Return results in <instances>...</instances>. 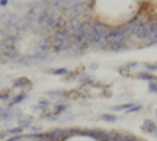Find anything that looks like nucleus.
Here are the masks:
<instances>
[{
    "label": "nucleus",
    "mask_w": 157,
    "mask_h": 141,
    "mask_svg": "<svg viewBox=\"0 0 157 141\" xmlns=\"http://www.w3.org/2000/svg\"><path fill=\"white\" fill-rule=\"evenodd\" d=\"M8 5V0H0V6H6Z\"/></svg>",
    "instance_id": "17"
},
{
    "label": "nucleus",
    "mask_w": 157,
    "mask_h": 141,
    "mask_svg": "<svg viewBox=\"0 0 157 141\" xmlns=\"http://www.w3.org/2000/svg\"><path fill=\"white\" fill-rule=\"evenodd\" d=\"M149 91L151 93H157V83L155 82H151L149 83Z\"/></svg>",
    "instance_id": "16"
},
{
    "label": "nucleus",
    "mask_w": 157,
    "mask_h": 141,
    "mask_svg": "<svg viewBox=\"0 0 157 141\" xmlns=\"http://www.w3.org/2000/svg\"><path fill=\"white\" fill-rule=\"evenodd\" d=\"M11 97V93L10 91H3V93H0V100H8Z\"/></svg>",
    "instance_id": "14"
},
{
    "label": "nucleus",
    "mask_w": 157,
    "mask_h": 141,
    "mask_svg": "<svg viewBox=\"0 0 157 141\" xmlns=\"http://www.w3.org/2000/svg\"><path fill=\"white\" fill-rule=\"evenodd\" d=\"M143 129H145L146 132H152V133H155V124H154L152 121L146 119L145 122H143Z\"/></svg>",
    "instance_id": "7"
},
{
    "label": "nucleus",
    "mask_w": 157,
    "mask_h": 141,
    "mask_svg": "<svg viewBox=\"0 0 157 141\" xmlns=\"http://www.w3.org/2000/svg\"><path fill=\"white\" fill-rule=\"evenodd\" d=\"M78 129H54L47 132L49 133V141H66L71 136L77 135Z\"/></svg>",
    "instance_id": "1"
},
{
    "label": "nucleus",
    "mask_w": 157,
    "mask_h": 141,
    "mask_svg": "<svg viewBox=\"0 0 157 141\" xmlns=\"http://www.w3.org/2000/svg\"><path fill=\"white\" fill-rule=\"evenodd\" d=\"M101 119H102V121H105V122H115L118 118H116V116H113V114H102Z\"/></svg>",
    "instance_id": "12"
},
{
    "label": "nucleus",
    "mask_w": 157,
    "mask_h": 141,
    "mask_svg": "<svg viewBox=\"0 0 157 141\" xmlns=\"http://www.w3.org/2000/svg\"><path fill=\"white\" fill-rule=\"evenodd\" d=\"M52 107H54V111H52V114H55V116H58L60 113H63V111L68 110V104H66V102H60V100L57 102V104H54Z\"/></svg>",
    "instance_id": "4"
},
{
    "label": "nucleus",
    "mask_w": 157,
    "mask_h": 141,
    "mask_svg": "<svg viewBox=\"0 0 157 141\" xmlns=\"http://www.w3.org/2000/svg\"><path fill=\"white\" fill-rule=\"evenodd\" d=\"M29 83H30V80L27 79V77H19V79H16L14 82H13V88L14 89H24Z\"/></svg>",
    "instance_id": "3"
},
{
    "label": "nucleus",
    "mask_w": 157,
    "mask_h": 141,
    "mask_svg": "<svg viewBox=\"0 0 157 141\" xmlns=\"http://www.w3.org/2000/svg\"><path fill=\"white\" fill-rule=\"evenodd\" d=\"M52 75H64L66 77L68 74H69V69H66V68H58V69H50L49 71Z\"/></svg>",
    "instance_id": "9"
},
{
    "label": "nucleus",
    "mask_w": 157,
    "mask_h": 141,
    "mask_svg": "<svg viewBox=\"0 0 157 141\" xmlns=\"http://www.w3.org/2000/svg\"><path fill=\"white\" fill-rule=\"evenodd\" d=\"M138 79H143V80H151V82H152V80L155 79V77H154L151 72H140V74H138Z\"/></svg>",
    "instance_id": "11"
},
{
    "label": "nucleus",
    "mask_w": 157,
    "mask_h": 141,
    "mask_svg": "<svg viewBox=\"0 0 157 141\" xmlns=\"http://www.w3.org/2000/svg\"><path fill=\"white\" fill-rule=\"evenodd\" d=\"M25 99H27V94H25V93H19V94H16L14 97H11V99H10V107L21 104V102L25 100Z\"/></svg>",
    "instance_id": "5"
},
{
    "label": "nucleus",
    "mask_w": 157,
    "mask_h": 141,
    "mask_svg": "<svg viewBox=\"0 0 157 141\" xmlns=\"http://www.w3.org/2000/svg\"><path fill=\"white\" fill-rule=\"evenodd\" d=\"M64 96H66V93H64V91H49L47 93V97L49 99H61V97H64Z\"/></svg>",
    "instance_id": "8"
},
{
    "label": "nucleus",
    "mask_w": 157,
    "mask_h": 141,
    "mask_svg": "<svg viewBox=\"0 0 157 141\" xmlns=\"http://www.w3.org/2000/svg\"><path fill=\"white\" fill-rule=\"evenodd\" d=\"M44 118H46L47 121H58V116H55V114H52V113L44 114Z\"/></svg>",
    "instance_id": "15"
},
{
    "label": "nucleus",
    "mask_w": 157,
    "mask_h": 141,
    "mask_svg": "<svg viewBox=\"0 0 157 141\" xmlns=\"http://www.w3.org/2000/svg\"><path fill=\"white\" fill-rule=\"evenodd\" d=\"M30 125H32V119H19V127H22V129H29Z\"/></svg>",
    "instance_id": "13"
},
{
    "label": "nucleus",
    "mask_w": 157,
    "mask_h": 141,
    "mask_svg": "<svg viewBox=\"0 0 157 141\" xmlns=\"http://www.w3.org/2000/svg\"><path fill=\"white\" fill-rule=\"evenodd\" d=\"M155 83H157V82H155Z\"/></svg>",
    "instance_id": "18"
},
{
    "label": "nucleus",
    "mask_w": 157,
    "mask_h": 141,
    "mask_svg": "<svg viewBox=\"0 0 157 141\" xmlns=\"http://www.w3.org/2000/svg\"><path fill=\"white\" fill-rule=\"evenodd\" d=\"M50 108H52V104H50V100H39V102H38V105L35 107V110L41 111L43 114H49Z\"/></svg>",
    "instance_id": "2"
},
{
    "label": "nucleus",
    "mask_w": 157,
    "mask_h": 141,
    "mask_svg": "<svg viewBox=\"0 0 157 141\" xmlns=\"http://www.w3.org/2000/svg\"><path fill=\"white\" fill-rule=\"evenodd\" d=\"M22 132H24V129L17 125V127H14V129H8L5 133H6V135H11V136H21Z\"/></svg>",
    "instance_id": "6"
},
{
    "label": "nucleus",
    "mask_w": 157,
    "mask_h": 141,
    "mask_svg": "<svg viewBox=\"0 0 157 141\" xmlns=\"http://www.w3.org/2000/svg\"><path fill=\"white\" fill-rule=\"evenodd\" d=\"M132 108V104H123V105H115L112 107L113 111H123V110H130Z\"/></svg>",
    "instance_id": "10"
}]
</instances>
